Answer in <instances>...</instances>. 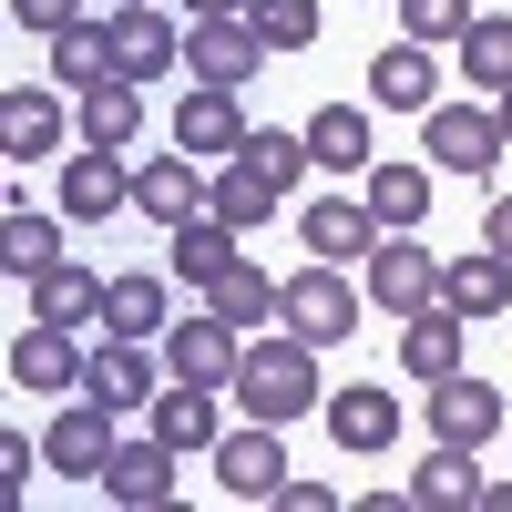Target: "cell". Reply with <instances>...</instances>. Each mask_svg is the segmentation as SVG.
<instances>
[{
	"label": "cell",
	"instance_id": "obj_6",
	"mask_svg": "<svg viewBox=\"0 0 512 512\" xmlns=\"http://www.w3.org/2000/svg\"><path fill=\"white\" fill-rule=\"evenodd\" d=\"M369 308H390V318H420V308H441V256L420 246L410 226L369 246Z\"/></svg>",
	"mask_w": 512,
	"mask_h": 512
},
{
	"label": "cell",
	"instance_id": "obj_3",
	"mask_svg": "<svg viewBox=\"0 0 512 512\" xmlns=\"http://www.w3.org/2000/svg\"><path fill=\"white\" fill-rule=\"evenodd\" d=\"M277 318H287L297 338H318V349H338V338H349V328L369 318V287H349V267H328V256H308V267L287 277Z\"/></svg>",
	"mask_w": 512,
	"mask_h": 512
},
{
	"label": "cell",
	"instance_id": "obj_33",
	"mask_svg": "<svg viewBox=\"0 0 512 512\" xmlns=\"http://www.w3.org/2000/svg\"><path fill=\"white\" fill-rule=\"evenodd\" d=\"M0 256H11V277L31 287L41 267H62V226L41 216V205H11V216H0Z\"/></svg>",
	"mask_w": 512,
	"mask_h": 512
},
{
	"label": "cell",
	"instance_id": "obj_15",
	"mask_svg": "<svg viewBox=\"0 0 512 512\" xmlns=\"http://www.w3.org/2000/svg\"><path fill=\"white\" fill-rule=\"evenodd\" d=\"M246 134H256V123L236 113V93H216V82H195V93L175 103V144H185L195 164H236Z\"/></svg>",
	"mask_w": 512,
	"mask_h": 512
},
{
	"label": "cell",
	"instance_id": "obj_43",
	"mask_svg": "<svg viewBox=\"0 0 512 512\" xmlns=\"http://www.w3.org/2000/svg\"><path fill=\"white\" fill-rule=\"evenodd\" d=\"M492 113H502V134H512V82H502V93H492Z\"/></svg>",
	"mask_w": 512,
	"mask_h": 512
},
{
	"label": "cell",
	"instance_id": "obj_12",
	"mask_svg": "<svg viewBox=\"0 0 512 512\" xmlns=\"http://www.w3.org/2000/svg\"><path fill=\"white\" fill-rule=\"evenodd\" d=\"M205 461H216V482H226L236 502H277V492H287V441H277V420H246V431H226Z\"/></svg>",
	"mask_w": 512,
	"mask_h": 512
},
{
	"label": "cell",
	"instance_id": "obj_29",
	"mask_svg": "<svg viewBox=\"0 0 512 512\" xmlns=\"http://www.w3.org/2000/svg\"><path fill=\"white\" fill-rule=\"evenodd\" d=\"M82 144H113V154L144 144V82H123V72L93 82V93H82Z\"/></svg>",
	"mask_w": 512,
	"mask_h": 512
},
{
	"label": "cell",
	"instance_id": "obj_38",
	"mask_svg": "<svg viewBox=\"0 0 512 512\" xmlns=\"http://www.w3.org/2000/svg\"><path fill=\"white\" fill-rule=\"evenodd\" d=\"M472 21H482L472 0H400V31H410V41H431V52H441V41H461Z\"/></svg>",
	"mask_w": 512,
	"mask_h": 512
},
{
	"label": "cell",
	"instance_id": "obj_10",
	"mask_svg": "<svg viewBox=\"0 0 512 512\" xmlns=\"http://www.w3.org/2000/svg\"><path fill=\"white\" fill-rule=\"evenodd\" d=\"M164 369L154 359V338H113V349H93V369H82V390H93L113 420H134V410H154V390H164Z\"/></svg>",
	"mask_w": 512,
	"mask_h": 512
},
{
	"label": "cell",
	"instance_id": "obj_16",
	"mask_svg": "<svg viewBox=\"0 0 512 512\" xmlns=\"http://www.w3.org/2000/svg\"><path fill=\"white\" fill-rule=\"evenodd\" d=\"M113 72L123 82H154V72H185V31L154 11V0H134V11H113Z\"/></svg>",
	"mask_w": 512,
	"mask_h": 512
},
{
	"label": "cell",
	"instance_id": "obj_9",
	"mask_svg": "<svg viewBox=\"0 0 512 512\" xmlns=\"http://www.w3.org/2000/svg\"><path fill=\"white\" fill-rule=\"evenodd\" d=\"M236 359H246V328H226L216 308H195L164 328V369L175 379H205V390H236Z\"/></svg>",
	"mask_w": 512,
	"mask_h": 512
},
{
	"label": "cell",
	"instance_id": "obj_7",
	"mask_svg": "<svg viewBox=\"0 0 512 512\" xmlns=\"http://www.w3.org/2000/svg\"><path fill=\"white\" fill-rule=\"evenodd\" d=\"M123 205H134V164H123L113 144H72L62 154V216L72 226H113Z\"/></svg>",
	"mask_w": 512,
	"mask_h": 512
},
{
	"label": "cell",
	"instance_id": "obj_26",
	"mask_svg": "<svg viewBox=\"0 0 512 512\" xmlns=\"http://www.w3.org/2000/svg\"><path fill=\"white\" fill-rule=\"evenodd\" d=\"M431 185H441V164L420 154V164H369V216L379 226H431Z\"/></svg>",
	"mask_w": 512,
	"mask_h": 512
},
{
	"label": "cell",
	"instance_id": "obj_27",
	"mask_svg": "<svg viewBox=\"0 0 512 512\" xmlns=\"http://www.w3.org/2000/svg\"><path fill=\"white\" fill-rule=\"evenodd\" d=\"M205 205H216V216L246 236V226H267L277 205H287V185H277V175H256V164L236 154V164H216V175H205Z\"/></svg>",
	"mask_w": 512,
	"mask_h": 512
},
{
	"label": "cell",
	"instance_id": "obj_8",
	"mask_svg": "<svg viewBox=\"0 0 512 512\" xmlns=\"http://www.w3.org/2000/svg\"><path fill=\"white\" fill-rule=\"evenodd\" d=\"M113 410L82 390L72 410H52V431H41V472H62V482H103V461H113Z\"/></svg>",
	"mask_w": 512,
	"mask_h": 512
},
{
	"label": "cell",
	"instance_id": "obj_32",
	"mask_svg": "<svg viewBox=\"0 0 512 512\" xmlns=\"http://www.w3.org/2000/svg\"><path fill=\"white\" fill-rule=\"evenodd\" d=\"M103 328H113V338H164V328H175V308H164V277L123 267L113 297H103Z\"/></svg>",
	"mask_w": 512,
	"mask_h": 512
},
{
	"label": "cell",
	"instance_id": "obj_44",
	"mask_svg": "<svg viewBox=\"0 0 512 512\" xmlns=\"http://www.w3.org/2000/svg\"><path fill=\"white\" fill-rule=\"evenodd\" d=\"M113 11H134V0H113Z\"/></svg>",
	"mask_w": 512,
	"mask_h": 512
},
{
	"label": "cell",
	"instance_id": "obj_24",
	"mask_svg": "<svg viewBox=\"0 0 512 512\" xmlns=\"http://www.w3.org/2000/svg\"><path fill=\"white\" fill-rule=\"evenodd\" d=\"M175 246H164V267H175L185 287H216L226 267H236V226L216 216V205H205V216H185V226H164Z\"/></svg>",
	"mask_w": 512,
	"mask_h": 512
},
{
	"label": "cell",
	"instance_id": "obj_34",
	"mask_svg": "<svg viewBox=\"0 0 512 512\" xmlns=\"http://www.w3.org/2000/svg\"><path fill=\"white\" fill-rule=\"evenodd\" d=\"M451 52H461V72H472L482 93H502V82H512V11H482L472 31L451 41Z\"/></svg>",
	"mask_w": 512,
	"mask_h": 512
},
{
	"label": "cell",
	"instance_id": "obj_5",
	"mask_svg": "<svg viewBox=\"0 0 512 512\" xmlns=\"http://www.w3.org/2000/svg\"><path fill=\"white\" fill-rule=\"evenodd\" d=\"M420 420H431V441H461V451H482V441H502V431H512L502 390H492V379H472V369L431 379V390H420Z\"/></svg>",
	"mask_w": 512,
	"mask_h": 512
},
{
	"label": "cell",
	"instance_id": "obj_21",
	"mask_svg": "<svg viewBox=\"0 0 512 512\" xmlns=\"http://www.w3.org/2000/svg\"><path fill=\"white\" fill-rule=\"evenodd\" d=\"M82 359L72 349V328H52V318H31L21 338H11V390H82Z\"/></svg>",
	"mask_w": 512,
	"mask_h": 512
},
{
	"label": "cell",
	"instance_id": "obj_31",
	"mask_svg": "<svg viewBox=\"0 0 512 512\" xmlns=\"http://www.w3.org/2000/svg\"><path fill=\"white\" fill-rule=\"evenodd\" d=\"M277 297H287V287H277L267 267H246V256H236V267H226L216 287H205V308H216L226 328H246V338H256V328H267V318H277Z\"/></svg>",
	"mask_w": 512,
	"mask_h": 512
},
{
	"label": "cell",
	"instance_id": "obj_2",
	"mask_svg": "<svg viewBox=\"0 0 512 512\" xmlns=\"http://www.w3.org/2000/svg\"><path fill=\"white\" fill-rule=\"evenodd\" d=\"M420 154H431L441 175H461V185H492V164L512 154V134H502V113H482V103H431V113H420Z\"/></svg>",
	"mask_w": 512,
	"mask_h": 512
},
{
	"label": "cell",
	"instance_id": "obj_25",
	"mask_svg": "<svg viewBox=\"0 0 512 512\" xmlns=\"http://www.w3.org/2000/svg\"><path fill=\"white\" fill-rule=\"evenodd\" d=\"M441 308H461V318H502V308H512V256H492V246L451 256V267H441Z\"/></svg>",
	"mask_w": 512,
	"mask_h": 512
},
{
	"label": "cell",
	"instance_id": "obj_18",
	"mask_svg": "<svg viewBox=\"0 0 512 512\" xmlns=\"http://www.w3.org/2000/svg\"><path fill=\"white\" fill-rule=\"evenodd\" d=\"M318 420H328V441H338V451H359V461H379V451L400 441V400H390V390H369V379H359V390H328Z\"/></svg>",
	"mask_w": 512,
	"mask_h": 512
},
{
	"label": "cell",
	"instance_id": "obj_13",
	"mask_svg": "<svg viewBox=\"0 0 512 512\" xmlns=\"http://www.w3.org/2000/svg\"><path fill=\"white\" fill-rule=\"evenodd\" d=\"M72 134H82V113H62L52 93H31V82H11V93H0V154H11V164L72 154Z\"/></svg>",
	"mask_w": 512,
	"mask_h": 512
},
{
	"label": "cell",
	"instance_id": "obj_41",
	"mask_svg": "<svg viewBox=\"0 0 512 512\" xmlns=\"http://www.w3.org/2000/svg\"><path fill=\"white\" fill-rule=\"evenodd\" d=\"M31 461H41V451H31L21 431H11V441H0V472H11V492H31Z\"/></svg>",
	"mask_w": 512,
	"mask_h": 512
},
{
	"label": "cell",
	"instance_id": "obj_40",
	"mask_svg": "<svg viewBox=\"0 0 512 512\" xmlns=\"http://www.w3.org/2000/svg\"><path fill=\"white\" fill-rule=\"evenodd\" d=\"M482 246H492V256H512V195H492V205H482Z\"/></svg>",
	"mask_w": 512,
	"mask_h": 512
},
{
	"label": "cell",
	"instance_id": "obj_22",
	"mask_svg": "<svg viewBox=\"0 0 512 512\" xmlns=\"http://www.w3.org/2000/svg\"><path fill=\"white\" fill-rule=\"evenodd\" d=\"M103 297H113V277H93V267H41L31 277V318H52V328H103Z\"/></svg>",
	"mask_w": 512,
	"mask_h": 512
},
{
	"label": "cell",
	"instance_id": "obj_36",
	"mask_svg": "<svg viewBox=\"0 0 512 512\" xmlns=\"http://www.w3.org/2000/svg\"><path fill=\"white\" fill-rule=\"evenodd\" d=\"M246 21H256V41H267V52L287 62V52H308V41H318V0H246Z\"/></svg>",
	"mask_w": 512,
	"mask_h": 512
},
{
	"label": "cell",
	"instance_id": "obj_28",
	"mask_svg": "<svg viewBox=\"0 0 512 512\" xmlns=\"http://www.w3.org/2000/svg\"><path fill=\"white\" fill-rule=\"evenodd\" d=\"M308 154L328 164V175H369V164H379V154H369V113H359V103H318V113H308Z\"/></svg>",
	"mask_w": 512,
	"mask_h": 512
},
{
	"label": "cell",
	"instance_id": "obj_14",
	"mask_svg": "<svg viewBox=\"0 0 512 512\" xmlns=\"http://www.w3.org/2000/svg\"><path fill=\"white\" fill-rule=\"evenodd\" d=\"M297 236H308V256H328V267H369V246L390 226L369 216V195H318L308 216H297Z\"/></svg>",
	"mask_w": 512,
	"mask_h": 512
},
{
	"label": "cell",
	"instance_id": "obj_20",
	"mask_svg": "<svg viewBox=\"0 0 512 512\" xmlns=\"http://www.w3.org/2000/svg\"><path fill=\"white\" fill-rule=\"evenodd\" d=\"M144 420H154V431L175 441L185 461L226 441V410H216V390H205V379H164V390H154V410H144Z\"/></svg>",
	"mask_w": 512,
	"mask_h": 512
},
{
	"label": "cell",
	"instance_id": "obj_30",
	"mask_svg": "<svg viewBox=\"0 0 512 512\" xmlns=\"http://www.w3.org/2000/svg\"><path fill=\"white\" fill-rule=\"evenodd\" d=\"M52 82H62V93L113 82V21H72V31H52Z\"/></svg>",
	"mask_w": 512,
	"mask_h": 512
},
{
	"label": "cell",
	"instance_id": "obj_42",
	"mask_svg": "<svg viewBox=\"0 0 512 512\" xmlns=\"http://www.w3.org/2000/svg\"><path fill=\"white\" fill-rule=\"evenodd\" d=\"M205 11H246V0H185V21H205Z\"/></svg>",
	"mask_w": 512,
	"mask_h": 512
},
{
	"label": "cell",
	"instance_id": "obj_39",
	"mask_svg": "<svg viewBox=\"0 0 512 512\" xmlns=\"http://www.w3.org/2000/svg\"><path fill=\"white\" fill-rule=\"evenodd\" d=\"M11 21L52 41V31H72V21H82V0H11Z\"/></svg>",
	"mask_w": 512,
	"mask_h": 512
},
{
	"label": "cell",
	"instance_id": "obj_23",
	"mask_svg": "<svg viewBox=\"0 0 512 512\" xmlns=\"http://www.w3.org/2000/svg\"><path fill=\"white\" fill-rule=\"evenodd\" d=\"M461 338H472V318H461V308H420V318H400V369L431 390V379L461 369Z\"/></svg>",
	"mask_w": 512,
	"mask_h": 512
},
{
	"label": "cell",
	"instance_id": "obj_37",
	"mask_svg": "<svg viewBox=\"0 0 512 512\" xmlns=\"http://www.w3.org/2000/svg\"><path fill=\"white\" fill-rule=\"evenodd\" d=\"M246 164H256V175H277V185L297 195V185H308V164H318V154H308V134H277V123H267V134H246Z\"/></svg>",
	"mask_w": 512,
	"mask_h": 512
},
{
	"label": "cell",
	"instance_id": "obj_1",
	"mask_svg": "<svg viewBox=\"0 0 512 512\" xmlns=\"http://www.w3.org/2000/svg\"><path fill=\"white\" fill-rule=\"evenodd\" d=\"M236 400H246V420H308L318 400H328V379H318V338H246V359H236Z\"/></svg>",
	"mask_w": 512,
	"mask_h": 512
},
{
	"label": "cell",
	"instance_id": "obj_11",
	"mask_svg": "<svg viewBox=\"0 0 512 512\" xmlns=\"http://www.w3.org/2000/svg\"><path fill=\"white\" fill-rule=\"evenodd\" d=\"M175 441H164V431H144V441H113V461H103V502H123V512H154V502H175Z\"/></svg>",
	"mask_w": 512,
	"mask_h": 512
},
{
	"label": "cell",
	"instance_id": "obj_35",
	"mask_svg": "<svg viewBox=\"0 0 512 512\" xmlns=\"http://www.w3.org/2000/svg\"><path fill=\"white\" fill-rule=\"evenodd\" d=\"M410 502H482V472L461 441H431V461L410 472Z\"/></svg>",
	"mask_w": 512,
	"mask_h": 512
},
{
	"label": "cell",
	"instance_id": "obj_17",
	"mask_svg": "<svg viewBox=\"0 0 512 512\" xmlns=\"http://www.w3.org/2000/svg\"><path fill=\"white\" fill-rule=\"evenodd\" d=\"M134 216H154V226H185V216H205V164H195L185 144L134 164Z\"/></svg>",
	"mask_w": 512,
	"mask_h": 512
},
{
	"label": "cell",
	"instance_id": "obj_4",
	"mask_svg": "<svg viewBox=\"0 0 512 512\" xmlns=\"http://www.w3.org/2000/svg\"><path fill=\"white\" fill-rule=\"evenodd\" d=\"M277 52L256 41V21L246 11H205V21H185V82H216V93H246L256 72H267Z\"/></svg>",
	"mask_w": 512,
	"mask_h": 512
},
{
	"label": "cell",
	"instance_id": "obj_19",
	"mask_svg": "<svg viewBox=\"0 0 512 512\" xmlns=\"http://www.w3.org/2000/svg\"><path fill=\"white\" fill-rule=\"evenodd\" d=\"M369 103H379V113H431V103H441V62H431V41L400 31L390 52L369 62Z\"/></svg>",
	"mask_w": 512,
	"mask_h": 512
}]
</instances>
